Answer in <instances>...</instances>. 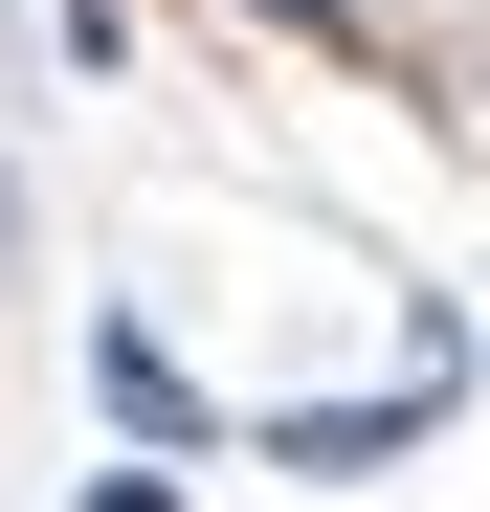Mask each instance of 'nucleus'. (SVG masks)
<instances>
[{
	"label": "nucleus",
	"instance_id": "1",
	"mask_svg": "<svg viewBox=\"0 0 490 512\" xmlns=\"http://www.w3.org/2000/svg\"><path fill=\"white\" fill-rule=\"evenodd\" d=\"M424 423H446V379H401V401H290V423H245V446H268V468H312V490H357V468H401V446H424Z\"/></svg>",
	"mask_w": 490,
	"mask_h": 512
},
{
	"label": "nucleus",
	"instance_id": "3",
	"mask_svg": "<svg viewBox=\"0 0 490 512\" xmlns=\"http://www.w3.org/2000/svg\"><path fill=\"white\" fill-rule=\"evenodd\" d=\"M90 512H179V490H156V468H112V490H90Z\"/></svg>",
	"mask_w": 490,
	"mask_h": 512
},
{
	"label": "nucleus",
	"instance_id": "4",
	"mask_svg": "<svg viewBox=\"0 0 490 512\" xmlns=\"http://www.w3.org/2000/svg\"><path fill=\"white\" fill-rule=\"evenodd\" d=\"M0 268H23V179H0Z\"/></svg>",
	"mask_w": 490,
	"mask_h": 512
},
{
	"label": "nucleus",
	"instance_id": "2",
	"mask_svg": "<svg viewBox=\"0 0 490 512\" xmlns=\"http://www.w3.org/2000/svg\"><path fill=\"white\" fill-rule=\"evenodd\" d=\"M268 23H312V45H357V23H379V0H268Z\"/></svg>",
	"mask_w": 490,
	"mask_h": 512
}]
</instances>
